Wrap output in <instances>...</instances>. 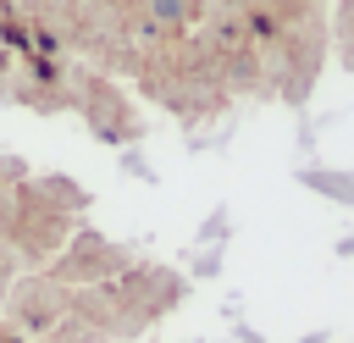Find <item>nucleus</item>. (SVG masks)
<instances>
[{
  "label": "nucleus",
  "mask_w": 354,
  "mask_h": 343,
  "mask_svg": "<svg viewBox=\"0 0 354 343\" xmlns=\"http://www.w3.org/2000/svg\"><path fill=\"white\" fill-rule=\"evenodd\" d=\"M149 11H155V22H183L188 0H149Z\"/></svg>",
  "instance_id": "f257e3e1"
}]
</instances>
